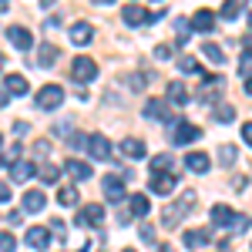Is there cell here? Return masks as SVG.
<instances>
[{
	"mask_svg": "<svg viewBox=\"0 0 252 252\" xmlns=\"http://www.w3.org/2000/svg\"><path fill=\"white\" fill-rule=\"evenodd\" d=\"M192 205H195V192H182V202L165 205V212H161V225H165V229H175L178 219H185V212H189Z\"/></svg>",
	"mask_w": 252,
	"mask_h": 252,
	"instance_id": "obj_1",
	"label": "cell"
},
{
	"mask_svg": "<svg viewBox=\"0 0 252 252\" xmlns=\"http://www.w3.org/2000/svg\"><path fill=\"white\" fill-rule=\"evenodd\" d=\"M71 78L78 81V84H91V81L97 78V64L91 58H84V54H81V58L71 61Z\"/></svg>",
	"mask_w": 252,
	"mask_h": 252,
	"instance_id": "obj_2",
	"label": "cell"
},
{
	"mask_svg": "<svg viewBox=\"0 0 252 252\" xmlns=\"http://www.w3.org/2000/svg\"><path fill=\"white\" fill-rule=\"evenodd\" d=\"M131 178V172H125V175H104L101 178V189H104V198L108 202H121L125 198V182Z\"/></svg>",
	"mask_w": 252,
	"mask_h": 252,
	"instance_id": "obj_3",
	"label": "cell"
},
{
	"mask_svg": "<svg viewBox=\"0 0 252 252\" xmlns=\"http://www.w3.org/2000/svg\"><path fill=\"white\" fill-rule=\"evenodd\" d=\"M148 189L155 195H172L178 189V175L175 172H152L148 175Z\"/></svg>",
	"mask_w": 252,
	"mask_h": 252,
	"instance_id": "obj_4",
	"label": "cell"
},
{
	"mask_svg": "<svg viewBox=\"0 0 252 252\" xmlns=\"http://www.w3.org/2000/svg\"><path fill=\"white\" fill-rule=\"evenodd\" d=\"M61 101H64V88H61V84H44L37 91V108L40 111H54V108H61Z\"/></svg>",
	"mask_w": 252,
	"mask_h": 252,
	"instance_id": "obj_5",
	"label": "cell"
},
{
	"mask_svg": "<svg viewBox=\"0 0 252 252\" xmlns=\"http://www.w3.org/2000/svg\"><path fill=\"white\" fill-rule=\"evenodd\" d=\"M101 222H104V205H97V202H91V205H81L78 225H84V229H97Z\"/></svg>",
	"mask_w": 252,
	"mask_h": 252,
	"instance_id": "obj_6",
	"label": "cell"
},
{
	"mask_svg": "<svg viewBox=\"0 0 252 252\" xmlns=\"http://www.w3.org/2000/svg\"><path fill=\"white\" fill-rule=\"evenodd\" d=\"M202 138V128L198 125H192V121H178L172 131V141L175 145H192V141H198Z\"/></svg>",
	"mask_w": 252,
	"mask_h": 252,
	"instance_id": "obj_7",
	"label": "cell"
},
{
	"mask_svg": "<svg viewBox=\"0 0 252 252\" xmlns=\"http://www.w3.org/2000/svg\"><path fill=\"white\" fill-rule=\"evenodd\" d=\"M121 17H125L128 27H141V24H152V10H148V7H141V3H128Z\"/></svg>",
	"mask_w": 252,
	"mask_h": 252,
	"instance_id": "obj_8",
	"label": "cell"
},
{
	"mask_svg": "<svg viewBox=\"0 0 252 252\" xmlns=\"http://www.w3.org/2000/svg\"><path fill=\"white\" fill-rule=\"evenodd\" d=\"M189 27H192V31H198V34H212L215 14H212V10H195L192 17H189Z\"/></svg>",
	"mask_w": 252,
	"mask_h": 252,
	"instance_id": "obj_9",
	"label": "cell"
},
{
	"mask_svg": "<svg viewBox=\"0 0 252 252\" xmlns=\"http://www.w3.org/2000/svg\"><path fill=\"white\" fill-rule=\"evenodd\" d=\"M24 242H27L31 249H47V246H51V232H47L44 225H31L27 235H24Z\"/></svg>",
	"mask_w": 252,
	"mask_h": 252,
	"instance_id": "obj_10",
	"label": "cell"
},
{
	"mask_svg": "<svg viewBox=\"0 0 252 252\" xmlns=\"http://www.w3.org/2000/svg\"><path fill=\"white\" fill-rule=\"evenodd\" d=\"M67 34H71V40H74L78 47H88V44L94 40V27H91L88 20H78V24H74V27L67 31Z\"/></svg>",
	"mask_w": 252,
	"mask_h": 252,
	"instance_id": "obj_11",
	"label": "cell"
},
{
	"mask_svg": "<svg viewBox=\"0 0 252 252\" xmlns=\"http://www.w3.org/2000/svg\"><path fill=\"white\" fill-rule=\"evenodd\" d=\"M118 152H121L125 158H145V155H148V148H145V141H141V138H121Z\"/></svg>",
	"mask_w": 252,
	"mask_h": 252,
	"instance_id": "obj_12",
	"label": "cell"
},
{
	"mask_svg": "<svg viewBox=\"0 0 252 252\" xmlns=\"http://www.w3.org/2000/svg\"><path fill=\"white\" fill-rule=\"evenodd\" d=\"M3 91H7V94L24 97L27 91H31V84H27V78H24V74H7V78H3Z\"/></svg>",
	"mask_w": 252,
	"mask_h": 252,
	"instance_id": "obj_13",
	"label": "cell"
},
{
	"mask_svg": "<svg viewBox=\"0 0 252 252\" xmlns=\"http://www.w3.org/2000/svg\"><path fill=\"white\" fill-rule=\"evenodd\" d=\"M88 152H91V158L104 161L111 155V145H108V138H101V135H88Z\"/></svg>",
	"mask_w": 252,
	"mask_h": 252,
	"instance_id": "obj_14",
	"label": "cell"
},
{
	"mask_svg": "<svg viewBox=\"0 0 252 252\" xmlns=\"http://www.w3.org/2000/svg\"><path fill=\"white\" fill-rule=\"evenodd\" d=\"M7 37H10V44H14L17 51H31V44H34V37H31V31H27V27H10V31H7Z\"/></svg>",
	"mask_w": 252,
	"mask_h": 252,
	"instance_id": "obj_15",
	"label": "cell"
},
{
	"mask_svg": "<svg viewBox=\"0 0 252 252\" xmlns=\"http://www.w3.org/2000/svg\"><path fill=\"white\" fill-rule=\"evenodd\" d=\"M34 175H37V165L34 161H14L10 165V182H27Z\"/></svg>",
	"mask_w": 252,
	"mask_h": 252,
	"instance_id": "obj_16",
	"label": "cell"
},
{
	"mask_svg": "<svg viewBox=\"0 0 252 252\" xmlns=\"http://www.w3.org/2000/svg\"><path fill=\"white\" fill-rule=\"evenodd\" d=\"M64 172L71 175V178H78V182H88L91 178V165H84L81 158H67L64 161Z\"/></svg>",
	"mask_w": 252,
	"mask_h": 252,
	"instance_id": "obj_17",
	"label": "cell"
},
{
	"mask_svg": "<svg viewBox=\"0 0 252 252\" xmlns=\"http://www.w3.org/2000/svg\"><path fill=\"white\" fill-rule=\"evenodd\" d=\"M145 118H155V121H172V111H168V104H165V101L152 97V101L145 104Z\"/></svg>",
	"mask_w": 252,
	"mask_h": 252,
	"instance_id": "obj_18",
	"label": "cell"
},
{
	"mask_svg": "<svg viewBox=\"0 0 252 252\" xmlns=\"http://www.w3.org/2000/svg\"><path fill=\"white\" fill-rule=\"evenodd\" d=\"M185 165H189V172L202 175V172H209V165H212V161H209L205 152H189V155H185Z\"/></svg>",
	"mask_w": 252,
	"mask_h": 252,
	"instance_id": "obj_19",
	"label": "cell"
},
{
	"mask_svg": "<svg viewBox=\"0 0 252 252\" xmlns=\"http://www.w3.org/2000/svg\"><path fill=\"white\" fill-rule=\"evenodd\" d=\"M182 242L189 249H202V246H209V229H189V232L182 235Z\"/></svg>",
	"mask_w": 252,
	"mask_h": 252,
	"instance_id": "obj_20",
	"label": "cell"
},
{
	"mask_svg": "<svg viewBox=\"0 0 252 252\" xmlns=\"http://www.w3.org/2000/svg\"><path fill=\"white\" fill-rule=\"evenodd\" d=\"M148 209H152V202H148V195H131V202H128V215L131 219H141V215H148Z\"/></svg>",
	"mask_w": 252,
	"mask_h": 252,
	"instance_id": "obj_21",
	"label": "cell"
},
{
	"mask_svg": "<svg viewBox=\"0 0 252 252\" xmlns=\"http://www.w3.org/2000/svg\"><path fill=\"white\" fill-rule=\"evenodd\" d=\"M44 192H24V212H44Z\"/></svg>",
	"mask_w": 252,
	"mask_h": 252,
	"instance_id": "obj_22",
	"label": "cell"
},
{
	"mask_svg": "<svg viewBox=\"0 0 252 252\" xmlns=\"http://www.w3.org/2000/svg\"><path fill=\"white\" fill-rule=\"evenodd\" d=\"M232 219H235V212L229 209V205H222V202L212 205V222L215 225H232Z\"/></svg>",
	"mask_w": 252,
	"mask_h": 252,
	"instance_id": "obj_23",
	"label": "cell"
},
{
	"mask_svg": "<svg viewBox=\"0 0 252 252\" xmlns=\"http://www.w3.org/2000/svg\"><path fill=\"white\" fill-rule=\"evenodd\" d=\"M202 58L212 61V64H225V51H222L219 44H212V40H209V44H202Z\"/></svg>",
	"mask_w": 252,
	"mask_h": 252,
	"instance_id": "obj_24",
	"label": "cell"
},
{
	"mask_svg": "<svg viewBox=\"0 0 252 252\" xmlns=\"http://www.w3.org/2000/svg\"><path fill=\"white\" fill-rule=\"evenodd\" d=\"M168 101L178 104V108L189 101V91H185V84H182V81H172V84H168Z\"/></svg>",
	"mask_w": 252,
	"mask_h": 252,
	"instance_id": "obj_25",
	"label": "cell"
},
{
	"mask_svg": "<svg viewBox=\"0 0 252 252\" xmlns=\"http://www.w3.org/2000/svg\"><path fill=\"white\" fill-rule=\"evenodd\" d=\"M54 61H58V47L54 44H44L37 51V64L40 67H54Z\"/></svg>",
	"mask_w": 252,
	"mask_h": 252,
	"instance_id": "obj_26",
	"label": "cell"
},
{
	"mask_svg": "<svg viewBox=\"0 0 252 252\" xmlns=\"http://www.w3.org/2000/svg\"><path fill=\"white\" fill-rule=\"evenodd\" d=\"M242 10H246V7H242L239 0H225L219 14H222V20H235V17H242Z\"/></svg>",
	"mask_w": 252,
	"mask_h": 252,
	"instance_id": "obj_27",
	"label": "cell"
},
{
	"mask_svg": "<svg viewBox=\"0 0 252 252\" xmlns=\"http://www.w3.org/2000/svg\"><path fill=\"white\" fill-rule=\"evenodd\" d=\"M37 175H40V182H44V185H54V182L61 178V168H58V165H40Z\"/></svg>",
	"mask_w": 252,
	"mask_h": 252,
	"instance_id": "obj_28",
	"label": "cell"
},
{
	"mask_svg": "<svg viewBox=\"0 0 252 252\" xmlns=\"http://www.w3.org/2000/svg\"><path fill=\"white\" fill-rule=\"evenodd\" d=\"M189 37H192L189 20H178V24H175V40H178V47H185V44H189Z\"/></svg>",
	"mask_w": 252,
	"mask_h": 252,
	"instance_id": "obj_29",
	"label": "cell"
},
{
	"mask_svg": "<svg viewBox=\"0 0 252 252\" xmlns=\"http://www.w3.org/2000/svg\"><path fill=\"white\" fill-rule=\"evenodd\" d=\"M219 161L232 168L235 161H239V152H235V145H222V148H219Z\"/></svg>",
	"mask_w": 252,
	"mask_h": 252,
	"instance_id": "obj_30",
	"label": "cell"
},
{
	"mask_svg": "<svg viewBox=\"0 0 252 252\" xmlns=\"http://www.w3.org/2000/svg\"><path fill=\"white\" fill-rule=\"evenodd\" d=\"M58 202H61V205H78V202H81L78 189H74V185H71V189H61V192H58Z\"/></svg>",
	"mask_w": 252,
	"mask_h": 252,
	"instance_id": "obj_31",
	"label": "cell"
},
{
	"mask_svg": "<svg viewBox=\"0 0 252 252\" xmlns=\"http://www.w3.org/2000/svg\"><path fill=\"white\" fill-rule=\"evenodd\" d=\"M172 165H175L172 155H155L152 158V172H172Z\"/></svg>",
	"mask_w": 252,
	"mask_h": 252,
	"instance_id": "obj_32",
	"label": "cell"
},
{
	"mask_svg": "<svg viewBox=\"0 0 252 252\" xmlns=\"http://www.w3.org/2000/svg\"><path fill=\"white\" fill-rule=\"evenodd\" d=\"M232 118H235V108H232V104H219V108H215V121H222V125H229Z\"/></svg>",
	"mask_w": 252,
	"mask_h": 252,
	"instance_id": "obj_33",
	"label": "cell"
},
{
	"mask_svg": "<svg viewBox=\"0 0 252 252\" xmlns=\"http://www.w3.org/2000/svg\"><path fill=\"white\" fill-rule=\"evenodd\" d=\"M178 67H182V74H198V71H202L195 58H178Z\"/></svg>",
	"mask_w": 252,
	"mask_h": 252,
	"instance_id": "obj_34",
	"label": "cell"
},
{
	"mask_svg": "<svg viewBox=\"0 0 252 252\" xmlns=\"http://www.w3.org/2000/svg\"><path fill=\"white\" fill-rule=\"evenodd\" d=\"M14 161H20V145H14L10 152H3V155H0V165H7V168H10Z\"/></svg>",
	"mask_w": 252,
	"mask_h": 252,
	"instance_id": "obj_35",
	"label": "cell"
},
{
	"mask_svg": "<svg viewBox=\"0 0 252 252\" xmlns=\"http://www.w3.org/2000/svg\"><path fill=\"white\" fill-rule=\"evenodd\" d=\"M17 249V239L10 232H0V252H14Z\"/></svg>",
	"mask_w": 252,
	"mask_h": 252,
	"instance_id": "obj_36",
	"label": "cell"
},
{
	"mask_svg": "<svg viewBox=\"0 0 252 252\" xmlns=\"http://www.w3.org/2000/svg\"><path fill=\"white\" fill-rule=\"evenodd\" d=\"M239 74L252 78V54H246V51H242V61H239Z\"/></svg>",
	"mask_w": 252,
	"mask_h": 252,
	"instance_id": "obj_37",
	"label": "cell"
},
{
	"mask_svg": "<svg viewBox=\"0 0 252 252\" xmlns=\"http://www.w3.org/2000/svg\"><path fill=\"white\" fill-rule=\"evenodd\" d=\"M128 88L131 91H145V78L141 74H128Z\"/></svg>",
	"mask_w": 252,
	"mask_h": 252,
	"instance_id": "obj_38",
	"label": "cell"
},
{
	"mask_svg": "<svg viewBox=\"0 0 252 252\" xmlns=\"http://www.w3.org/2000/svg\"><path fill=\"white\" fill-rule=\"evenodd\" d=\"M155 58L158 61H172V47H168V44H158V47H155Z\"/></svg>",
	"mask_w": 252,
	"mask_h": 252,
	"instance_id": "obj_39",
	"label": "cell"
},
{
	"mask_svg": "<svg viewBox=\"0 0 252 252\" xmlns=\"http://www.w3.org/2000/svg\"><path fill=\"white\" fill-rule=\"evenodd\" d=\"M34 155H37V158H47V155H51V145H47V141H37V145H34Z\"/></svg>",
	"mask_w": 252,
	"mask_h": 252,
	"instance_id": "obj_40",
	"label": "cell"
},
{
	"mask_svg": "<svg viewBox=\"0 0 252 252\" xmlns=\"http://www.w3.org/2000/svg\"><path fill=\"white\" fill-rule=\"evenodd\" d=\"M141 239H145V242H155V225L145 222V225H141Z\"/></svg>",
	"mask_w": 252,
	"mask_h": 252,
	"instance_id": "obj_41",
	"label": "cell"
},
{
	"mask_svg": "<svg viewBox=\"0 0 252 252\" xmlns=\"http://www.w3.org/2000/svg\"><path fill=\"white\" fill-rule=\"evenodd\" d=\"M71 148H88V135H71Z\"/></svg>",
	"mask_w": 252,
	"mask_h": 252,
	"instance_id": "obj_42",
	"label": "cell"
},
{
	"mask_svg": "<svg viewBox=\"0 0 252 252\" xmlns=\"http://www.w3.org/2000/svg\"><path fill=\"white\" fill-rule=\"evenodd\" d=\"M242 141L252 148V121H246V125H242Z\"/></svg>",
	"mask_w": 252,
	"mask_h": 252,
	"instance_id": "obj_43",
	"label": "cell"
},
{
	"mask_svg": "<svg viewBox=\"0 0 252 252\" xmlns=\"http://www.w3.org/2000/svg\"><path fill=\"white\" fill-rule=\"evenodd\" d=\"M3 202H10V185H7V182H0V205H3Z\"/></svg>",
	"mask_w": 252,
	"mask_h": 252,
	"instance_id": "obj_44",
	"label": "cell"
},
{
	"mask_svg": "<svg viewBox=\"0 0 252 252\" xmlns=\"http://www.w3.org/2000/svg\"><path fill=\"white\" fill-rule=\"evenodd\" d=\"M27 131H31L27 121H14V135H27Z\"/></svg>",
	"mask_w": 252,
	"mask_h": 252,
	"instance_id": "obj_45",
	"label": "cell"
},
{
	"mask_svg": "<svg viewBox=\"0 0 252 252\" xmlns=\"http://www.w3.org/2000/svg\"><path fill=\"white\" fill-rule=\"evenodd\" d=\"M242 44H246V54H252V31L246 34V37H242Z\"/></svg>",
	"mask_w": 252,
	"mask_h": 252,
	"instance_id": "obj_46",
	"label": "cell"
},
{
	"mask_svg": "<svg viewBox=\"0 0 252 252\" xmlns=\"http://www.w3.org/2000/svg\"><path fill=\"white\" fill-rule=\"evenodd\" d=\"M246 94L252 97V78H246Z\"/></svg>",
	"mask_w": 252,
	"mask_h": 252,
	"instance_id": "obj_47",
	"label": "cell"
},
{
	"mask_svg": "<svg viewBox=\"0 0 252 252\" xmlns=\"http://www.w3.org/2000/svg\"><path fill=\"white\" fill-rule=\"evenodd\" d=\"M3 104H7V91H0V108H3Z\"/></svg>",
	"mask_w": 252,
	"mask_h": 252,
	"instance_id": "obj_48",
	"label": "cell"
},
{
	"mask_svg": "<svg viewBox=\"0 0 252 252\" xmlns=\"http://www.w3.org/2000/svg\"><path fill=\"white\" fill-rule=\"evenodd\" d=\"M7 7H10V3H7V0H0V14H3V10H7Z\"/></svg>",
	"mask_w": 252,
	"mask_h": 252,
	"instance_id": "obj_49",
	"label": "cell"
},
{
	"mask_svg": "<svg viewBox=\"0 0 252 252\" xmlns=\"http://www.w3.org/2000/svg\"><path fill=\"white\" fill-rule=\"evenodd\" d=\"M3 64H7V58H3V54H0V71H3Z\"/></svg>",
	"mask_w": 252,
	"mask_h": 252,
	"instance_id": "obj_50",
	"label": "cell"
},
{
	"mask_svg": "<svg viewBox=\"0 0 252 252\" xmlns=\"http://www.w3.org/2000/svg\"><path fill=\"white\" fill-rule=\"evenodd\" d=\"M158 252H172V249H168V246H158Z\"/></svg>",
	"mask_w": 252,
	"mask_h": 252,
	"instance_id": "obj_51",
	"label": "cell"
},
{
	"mask_svg": "<svg viewBox=\"0 0 252 252\" xmlns=\"http://www.w3.org/2000/svg\"><path fill=\"white\" fill-rule=\"evenodd\" d=\"M249 27H252V14H249Z\"/></svg>",
	"mask_w": 252,
	"mask_h": 252,
	"instance_id": "obj_52",
	"label": "cell"
},
{
	"mask_svg": "<svg viewBox=\"0 0 252 252\" xmlns=\"http://www.w3.org/2000/svg\"><path fill=\"white\" fill-rule=\"evenodd\" d=\"M0 145H3V135H0Z\"/></svg>",
	"mask_w": 252,
	"mask_h": 252,
	"instance_id": "obj_53",
	"label": "cell"
}]
</instances>
